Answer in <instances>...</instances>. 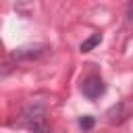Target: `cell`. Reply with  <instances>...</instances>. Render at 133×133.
Listing matches in <instances>:
<instances>
[{
  "label": "cell",
  "mask_w": 133,
  "mask_h": 133,
  "mask_svg": "<svg viewBox=\"0 0 133 133\" xmlns=\"http://www.w3.org/2000/svg\"><path fill=\"white\" fill-rule=\"evenodd\" d=\"M19 127H25L33 133H50V125H48V118H46V108L42 104H29L23 108L19 121H17Z\"/></svg>",
  "instance_id": "1"
},
{
  "label": "cell",
  "mask_w": 133,
  "mask_h": 133,
  "mask_svg": "<svg viewBox=\"0 0 133 133\" xmlns=\"http://www.w3.org/2000/svg\"><path fill=\"white\" fill-rule=\"evenodd\" d=\"M131 112H133V104H131L129 100H123V102L112 104V106L106 110V121H108L110 125H121V123H125V121L131 116Z\"/></svg>",
  "instance_id": "2"
},
{
  "label": "cell",
  "mask_w": 133,
  "mask_h": 133,
  "mask_svg": "<svg viewBox=\"0 0 133 133\" xmlns=\"http://www.w3.org/2000/svg\"><path fill=\"white\" fill-rule=\"evenodd\" d=\"M106 91V83L102 81V77L98 75H89L81 81V94L87 98V100H96L100 98L102 94Z\"/></svg>",
  "instance_id": "3"
},
{
  "label": "cell",
  "mask_w": 133,
  "mask_h": 133,
  "mask_svg": "<svg viewBox=\"0 0 133 133\" xmlns=\"http://www.w3.org/2000/svg\"><path fill=\"white\" fill-rule=\"evenodd\" d=\"M46 52H48L46 44H25V46H19V48L12 50V58H17V60H29V58H39Z\"/></svg>",
  "instance_id": "4"
},
{
  "label": "cell",
  "mask_w": 133,
  "mask_h": 133,
  "mask_svg": "<svg viewBox=\"0 0 133 133\" xmlns=\"http://www.w3.org/2000/svg\"><path fill=\"white\" fill-rule=\"evenodd\" d=\"M100 42H102V33H94V35H89L87 39H83V42H81L79 50H81V52H91Z\"/></svg>",
  "instance_id": "5"
},
{
  "label": "cell",
  "mask_w": 133,
  "mask_h": 133,
  "mask_svg": "<svg viewBox=\"0 0 133 133\" xmlns=\"http://www.w3.org/2000/svg\"><path fill=\"white\" fill-rule=\"evenodd\" d=\"M94 125H96V121H94V116H89V114H85V116L79 118V127H81L83 131H89Z\"/></svg>",
  "instance_id": "6"
},
{
  "label": "cell",
  "mask_w": 133,
  "mask_h": 133,
  "mask_svg": "<svg viewBox=\"0 0 133 133\" xmlns=\"http://www.w3.org/2000/svg\"><path fill=\"white\" fill-rule=\"evenodd\" d=\"M12 71H15V66H12V64L0 62V77H2V75H8V73H12Z\"/></svg>",
  "instance_id": "7"
},
{
  "label": "cell",
  "mask_w": 133,
  "mask_h": 133,
  "mask_svg": "<svg viewBox=\"0 0 133 133\" xmlns=\"http://www.w3.org/2000/svg\"><path fill=\"white\" fill-rule=\"evenodd\" d=\"M127 19L133 21V0H129V4H127Z\"/></svg>",
  "instance_id": "8"
}]
</instances>
